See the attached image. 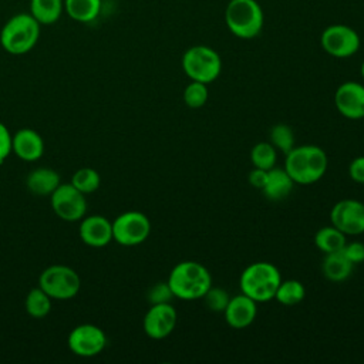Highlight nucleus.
Here are the masks:
<instances>
[{
  "label": "nucleus",
  "instance_id": "2f4dec72",
  "mask_svg": "<svg viewBox=\"0 0 364 364\" xmlns=\"http://www.w3.org/2000/svg\"><path fill=\"white\" fill-rule=\"evenodd\" d=\"M341 252L344 253V256L355 266L364 262V243L358 242V240H353V242H346V245L343 246Z\"/></svg>",
  "mask_w": 364,
  "mask_h": 364
},
{
  "label": "nucleus",
  "instance_id": "9d476101",
  "mask_svg": "<svg viewBox=\"0 0 364 364\" xmlns=\"http://www.w3.org/2000/svg\"><path fill=\"white\" fill-rule=\"evenodd\" d=\"M53 212L65 222H78L87 213V199L71 183H60L50 195Z\"/></svg>",
  "mask_w": 364,
  "mask_h": 364
},
{
  "label": "nucleus",
  "instance_id": "5701e85b",
  "mask_svg": "<svg viewBox=\"0 0 364 364\" xmlns=\"http://www.w3.org/2000/svg\"><path fill=\"white\" fill-rule=\"evenodd\" d=\"M346 237L347 236L340 229H337L333 225H328V226L320 228L316 232L313 240H314L316 247L326 255V253H333V252L341 250L347 242Z\"/></svg>",
  "mask_w": 364,
  "mask_h": 364
},
{
  "label": "nucleus",
  "instance_id": "39448f33",
  "mask_svg": "<svg viewBox=\"0 0 364 364\" xmlns=\"http://www.w3.org/2000/svg\"><path fill=\"white\" fill-rule=\"evenodd\" d=\"M225 23L235 37L252 40L260 34L264 14L256 0H230L225 10Z\"/></svg>",
  "mask_w": 364,
  "mask_h": 364
},
{
  "label": "nucleus",
  "instance_id": "a878e982",
  "mask_svg": "<svg viewBox=\"0 0 364 364\" xmlns=\"http://www.w3.org/2000/svg\"><path fill=\"white\" fill-rule=\"evenodd\" d=\"M277 149L270 142H257L250 151V162L253 168L269 171L276 166Z\"/></svg>",
  "mask_w": 364,
  "mask_h": 364
},
{
  "label": "nucleus",
  "instance_id": "b1692460",
  "mask_svg": "<svg viewBox=\"0 0 364 364\" xmlns=\"http://www.w3.org/2000/svg\"><path fill=\"white\" fill-rule=\"evenodd\" d=\"M51 297L40 287L31 289L26 296V311L33 318H43L46 317L51 310Z\"/></svg>",
  "mask_w": 364,
  "mask_h": 364
},
{
  "label": "nucleus",
  "instance_id": "4be33fe9",
  "mask_svg": "<svg viewBox=\"0 0 364 364\" xmlns=\"http://www.w3.org/2000/svg\"><path fill=\"white\" fill-rule=\"evenodd\" d=\"M64 10V0H30V14L40 24H54Z\"/></svg>",
  "mask_w": 364,
  "mask_h": 364
},
{
  "label": "nucleus",
  "instance_id": "20e7f679",
  "mask_svg": "<svg viewBox=\"0 0 364 364\" xmlns=\"http://www.w3.org/2000/svg\"><path fill=\"white\" fill-rule=\"evenodd\" d=\"M40 37V23L30 13L10 17L0 31L1 47L13 55H21L34 48Z\"/></svg>",
  "mask_w": 364,
  "mask_h": 364
},
{
  "label": "nucleus",
  "instance_id": "f3484780",
  "mask_svg": "<svg viewBox=\"0 0 364 364\" xmlns=\"http://www.w3.org/2000/svg\"><path fill=\"white\" fill-rule=\"evenodd\" d=\"M11 152L26 162H34L44 154V141L41 135L31 128L18 129L11 139Z\"/></svg>",
  "mask_w": 364,
  "mask_h": 364
},
{
  "label": "nucleus",
  "instance_id": "c9c22d12",
  "mask_svg": "<svg viewBox=\"0 0 364 364\" xmlns=\"http://www.w3.org/2000/svg\"><path fill=\"white\" fill-rule=\"evenodd\" d=\"M360 73H361V77H363V80H364V61L361 63V67H360Z\"/></svg>",
  "mask_w": 364,
  "mask_h": 364
},
{
  "label": "nucleus",
  "instance_id": "7c9ffc66",
  "mask_svg": "<svg viewBox=\"0 0 364 364\" xmlns=\"http://www.w3.org/2000/svg\"><path fill=\"white\" fill-rule=\"evenodd\" d=\"M173 291L168 282H158L155 283L146 294L149 304H161V303H171L173 299Z\"/></svg>",
  "mask_w": 364,
  "mask_h": 364
},
{
  "label": "nucleus",
  "instance_id": "6ab92c4d",
  "mask_svg": "<svg viewBox=\"0 0 364 364\" xmlns=\"http://www.w3.org/2000/svg\"><path fill=\"white\" fill-rule=\"evenodd\" d=\"M296 183L290 178V175L284 171V168H272L267 171L264 186L262 188V193L269 200H282L290 195L293 186Z\"/></svg>",
  "mask_w": 364,
  "mask_h": 364
},
{
  "label": "nucleus",
  "instance_id": "7ed1b4c3",
  "mask_svg": "<svg viewBox=\"0 0 364 364\" xmlns=\"http://www.w3.org/2000/svg\"><path fill=\"white\" fill-rule=\"evenodd\" d=\"M282 282L280 270L270 262H255L245 267L239 277V287L243 294L256 303H266L274 299Z\"/></svg>",
  "mask_w": 364,
  "mask_h": 364
},
{
  "label": "nucleus",
  "instance_id": "cd10ccee",
  "mask_svg": "<svg viewBox=\"0 0 364 364\" xmlns=\"http://www.w3.org/2000/svg\"><path fill=\"white\" fill-rule=\"evenodd\" d=\"M270 144L284 155L294 146V132L286 124H276L270 129Z\"/></svg>",
  "mask_w": 364,
  "mask_h": 364
},
{
  "label": "nucleus",
  "instance_id": "c85d7f7f",
  "mask_svg": "<svg viewBox=\"0 0 364 364\" xmlns=\"http://www.w3.org/2000/svg\"><path fill=\"white\" fill-rule=\"evenodd\" d=\"M183 102L189 108H200L208 102L209 98V91H208V84L199 82V81H191L185 90H183Z\"/></svg>",
  "mask_w": 364,
  "mask_h": 364
},
{
  "label": "nucleus",
  "instance_id": "6e6552de",
  "mask_svg": "<svg viewBox=\"0 0 364 364\" xmlns=\"http://www.w3.org/2000/svg\"><path fill=\"white\" fill-rule=\"evenodd\" d=\"M151 233V220L139 210H127L112 220V240L122 246H138Z\"/></svg>",
  "mask_w": 364,
  "mask_h": 364
},
{
  "label": "nucleus",
  "instance_id": "4468645a",
  "mask_svg": "<svg viewBox=\"0 0 364 364\" xmlns=\"http://www.w3.org/2000/svg\"><path fill=\"white\" fill-rule=\"evenodd\" d=\"M337 111L347 119H364V85L357 81H346L334 94Z\"/></svg>",
  "mask_w": 364,
  "mask_h": 364
},
{
  "label": "nucleus",
  "instance_id": "bb28decb",
  "mask_svg": "<svg viewBox=\"0 0 364 364\" xmlns=\"http://www.w3.org/2000/svg\"><path fill=\"white\" fill-rule=\"evenodd\" d=\"M70 183L84 195H88L100 188L101 176L94 168H80L74 172Z\"/></svg>",
  "mask_w": 364,
  "mask_h": 364
},
{
  "label": "nucleus",
  "instance_id": "0eeeda50",
  "mask_svg": "<svg viewBox=\"0 0 364 364\" xmlns=\"http://www.w3.org/2000/svg\"><path fill=\"white\" fill-rule=\"evenodd\" d=\"M38 286L54 300H70L78 294L81 279L70 266L51 264L41 272Z\"/></svg>",
  "mask_w": 364,
  "mask_h": 364
},
{
  "label": "nucleus",
  "instance_id": "9b49d317",
  "mask_svg": "<svg viewBox=\"0 0 364 364\" xmlns=\"http://www.w3.org/2000/svg\"><path fill=\"white\" fill-rule=\"evenodd\" d=\"M68 348L78 357H94L102 353L107 346L104 330L95 324L84 323L75 326L67 338Z\"/></svg>",
  "mask_w": 364,
  "mask_h": 364
},
{
  "label": "nucleus",
  "instance_id": "f8f14e48",
  "mask_svg": "<svg viewBox=\"0 0 364 364\" xmlns=\"http://www.w3.org/2000/svg\"><path fill=\"white\" fill-rule=\"evenodd\" d=\"M330 222L346 236L364 233V202L357 199H341L330 210Z\"/></svg>",
  "mask_w": 364,
  "mask_h": 364
},
{
  "label": "nucleus",
  "instance_id": "a211bd4d",
  "mask_svg": "<svg viewBox=\"0 0 364 364\" xmlns=\"http://www.w3.org/2000/svg\"><path fill=\"white\" fill-rule=\"evenodd\" d=\"M61 183L60 175L53 168L40 166L31 171L26 179V186L36 196H50Z\"/></svg>",
  "mask_w": 364,
  "mask_h": 364
},
{
  "label": "nucleus",
  "instance_id": "aec40b11",
  "mask_svg": "<svg viewBox=\"0 0 364 364\" xmlns=\"http://www.w3.org/2000/svg\"><path fill=\"white\" fill-rule=\"evenodd\" d=\"M354 264L344 256L341 250L333 252V253H326L323 263H321V272L323 276L334 283L344 282L346 279L350 277L353 273Z\"/></svg>",
  "mask_w": 364,
  "mask_h": 364
},
{
  "label": "nucleus",
  "instance_id": "1a4fd4ad",
  "mask_svg": "<svg viewBox=\"0 0 364 364\" xmlns=\"http://www.w3.org/2000/svg\"><path fill=\"white\" fill-rule=\"evenodd\" d=\"M320 44L328 55L336 58H348L358 51L361 38L360 34L350 26L331 24L323 30Z\"/></svg>",
  "mask_w": 364,
  "mask_h": 364
},
{
  "label": "nucleus",
  "instance_id": "f03ea898",
  "mask_svg": "<svg viewBox=\"0 0 364 364\" xmlns=\"http://www.w3.org/2000/svg\"><path fill=\"white\" fill-rule=\"evenodd\" d=\"M179 300L193 301L205 296L212 286V274L206 266L195 260L176 263L166 280Z\"/></svg>",
  "mask_w": 364,
  "mask_h": 364
},
{
  "label": "nucleus",
  "instance_id": "393cba45",
  "mask_svg": "<svg viewBox=\"0 0 364 364\" xmlns=\"http://www.w3.org/2000/svg\"><path fill=\"white\" fill-rule=\"evenodd\" d=\"M304 297H306L304 284L296 279L282 280L274 294V300H277L283 306H296Z\"/></svg>",
  "mask_w": 364,
  "mask_h": 364
},
{
  "label": "nucleus",
  "instance_id": "2eb2a0df",
  "mask_svg": "<svg viewBox=\"0 0 364 364\" xmlns=\"http://www.w3.org/2000/svg\"><path fill=\"white\" fill-rule=\"evenodd\" d=\"M78 233L91 247H104L112 240V222L102 215H90L81 219Z\"/></svg>",
  "mask_w": 364,
  "mask_h": 364
},
{
  "label": "nucleus",
  "instance_id": "dca6fc26",
  "mask_svg": "<svg viewBox=\"0 0 364 364\" xmlns=\"http://www.w3.org/2000/svg\"><path fill=\"white\" fill-rule=\"evenodd\" d=\"M223 316L232 328H246L257 316V303L243 293L236 294L230 297L226 309L223 310Z\"/></svg>",
  "mask_w": 364,
  "mask_h": 364
},
{
  "label": "nucleus",
  "instance_id": "c756f323",
  "mask_svg": "<svg viewBox=\"0 0 364 364\" xmlns=\"http://www.w3.org/2000/svg\"><path fill=\"white\" fill-rule=\"evenodd\" d=\"M202 299L210 311L223 313V310L226 309V306L230 300V296L225 289L210 286V289L205 293V296Z\"/></svg>",
  "mask_w": 364,
  "mask_h": 364
},
{
  "label": "nucleus",
  "instance_id": "412c9836",
  "mask_svg": "<svg viewBox=\"0 0 364 364\" xmlns=\"http://www.w3.org/2000/svg\"><path fill=\"white\" fill-rule=\"evenodd\" d=\"M64 10L74 21L91 23L101 11V0H64Z\"/></svg>",
  "mask_w": 364,
  "mask_h": 364
},
{
  "label": "nucleus",
  "instance_id": "423d86ee",
  "mask_svg": "<svg viewBox=\"0 0 364 364\" xmlns=\"http://www.w3.org/2000/svg\"><path fill=\"white\" fill-rule=\"evenodd\" d=\"M182 70L191 81L210 84L222 73V58L209 46H192L182 55Z\"/></svg>",
  "mask_w": 364,
  "mask_h": 364
},
{
  "label": "nucleus",
  "instance_id": "473e14b6",
  "mask_svg": "<svg viewBox=\"0 0 364 364\" xmlns=\"http://www.w3.org/2000/svg\"><path fill=\"white\" fill-rule=\"evenodd\" d=\"M11 139L13 135L10 134L9 128L0 122V164L11 154Z\"/></svg>",
  "mask_w": 364,
  "mask_h": 364
},
{
  "label": "nucleus",
  "instance_id": "72a5a7b5",
  "mask_svg": "<svg viewBox=\"0 0 364 364\" xmlns=\"http://www.w3.org/2000/svg\"><path fill=\"white\" fill-rule=\"evenodd\" d=\"M348 175L350 178L357 182L364 185V155L355 156L350 165H348Z\"/></svg>",
  "mask_w": 364,
  "mask_h": 364
},
{
  "label": "nucleus",
  "instance_id": "ddd939ff",
  "mask_svg": "<svg viewBox=\"0 0 364 364\" xmlns=\"http://www.w3.org/2000/svg\"><path fill=\"white\" fill-rule=\"evenodd\" d=\"M178 313L171 303L151 304L142 318V328L152 340L168 337L176 327Z\"/></svg>",
  "mask_w": 364,
  "mask_h": 364
},
{
  "label": "nucleus",
  "instance_id": "f704fd0d",
  "mask_svg": "<svg viewBox=\"0 0 364 364\" xmlns=\"http://www.w3.org/2000/svg\"><path fill=\"white\" fill-rule=\"evenodd\" d=\"M266 176H267V171L260 169V168H253V169L249 172L247 181H249V183H250L253 188L262 191V188L264 186V182H266Z\"/></svg>",
  "mask_w": 364,
  "mask_h": 364
},
{
  "label": "nucleus",
  "instance_id": "f257e3e1",
  "mask_svg": "<svg viewBox=\"0 0 364 364\" xmlns=\"http://www.w3.org/2000/svg\"><path fill=\"white\" fill-rule=\"evenodd\" d=\"M328 166L327 154L317 145L293 146L284 159V171L297 185H311L318 182Z\"/></svg>",
  "mask_w": 364,
  "mask_h": 364
}]
</instances>
